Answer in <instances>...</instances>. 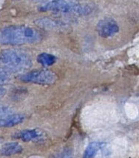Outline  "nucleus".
Instances as JSON below:
<instances>
[{
    "instance_id": "obj_11",
    "label": "nucleus",
    "mask_w": 139,
    "mask_h": 158,
    "mask_svg": "<svg viewBox=\"0 0 139 158\" xmlns=\"http://www.w3.org/2000/svg\"><path fill=\"white\" fill-rule=\"evenodd\" d=\"M37 60L42 65L45 66V67H48L55 63L56 56L53 54H47V53H42L38 56Z\"/></svg>"
},
{
    "instance_id": "obj_10",
    "label": "nucleus",
    "mask_w": 139,
    "mask_h": 158,
    "mask_svg": "<svg viewBox=\"0 0 139 158\" xmlns=\"http://www.w3.org/2000/svg\"><path fill=\"white\" fill-rule=\"evenodd\" d=\"M36 23L38 24L39 26L43 27V28L49 29V30H60L63 27V25L62 23L55 21V20L47 19V18L38 19L36 21Z\"/></svg>"
},
{
    "instance_id": "obj_16",
    "label": "nucleus",
    "mask_w": 139,
    "mask_h": 158,
    "mask_svg": "<svg viewBox=\"0 0 139 158\" xmlns=\"http://www.w3.org/2000/svg\"><path fill=\"white\" fill-rule=\"evenodd\" d=\"M33 1L34 2H50L51 0H33Z\"/></svg>"
},
{
    "instance_id": "obj_5",
    "label": "nucleus",
    "mask_w": 139,
    "mask_h": 158,
    "mask_svg": "<svg viewBox=\"0 0 139 158\" xmlns=\"http://www.w3.org/2000/svg\"><path fill=\"white\" fill-rule=\"evenodd\" d=\"M96 31L101 37L109 38L116 35L119 31V27L114 19L104 18L97 23Z\"/></svg>"
},
{
    "instance_id": "obj_6",
    "label": "nucleus",
    "mask_w": 139,
    "mask_h": 158,
    "mask_svg": "<svg viewBox=\"0 0 139 158\" xmlns=\"http://www.w3.org/2000/svg\"><path fill=\"white\" fill-rule=\"evenodd\" d=\"M43 137V134L39 129H27L20 131L15 134L14 137L19 139L24 142L38 141Z\"/></svg>"
},
{
    "instance_id": "obj_3",
    "label": "nucleus",
    "mask_w": 139,
    "mask_h": 158,
    "mask_svg": "<svg viewBox=\"0 0 139 158\" xmlns=\"http://www.w3.org/2000/svg\"><path fill=\"white\" fill-rule=\"evenodd\" d=\"M41 11H52L57 13H76L85 14L87 7L80 5L76 0H51L40 7Z\"/></svg>"
},
{
    "instance_id": "obj_1",
    "label": "nucleus",
    "mask_w": 139,
    "mask_h": 158,
    "mask_svg": "<svg viewBox=\"0 0 139 158\" xmlns=\"http://www.w3.org/2000/svg\"><path fill=\"white\" fill-rule=\"evenodd\" d=\"M42 35L34 27L25 25H13L0 31V44L20 45L41 42Z\"/></svg>"
},
{
    "instance_id": "obj_14",
    "label": "nucleus",
    "mask_w": 139,
    "mask_h": 158,
    "mask_svg": "<svg viewBox=\"0 0 139 158\" xmlns=\"http://www.w3.org/2000/svg\"><path fill=\"white\" fill-rule=\"evenodd\" d=\"M14 113L11 109L8 106H4V105L0 104V120L4 119L7 116Z\"/></svg>"
},
{
    "instance_id": "obj_9",
    "label": "nucleus",
    "mask_w": 139,
    "mask_h": 158,
    "mask_svg": "<svg viewBox=\"0 0 139 158\" xmlns=\"http://www.w3.org/2000/svg\"><path fill=\"white\" fill-rule=\"evenodd\" d=\"M104 147V143L93 142L89 143L88 146L86 148L84 152L83 158H94L96 156L98 151H100Z\"/></svg>"
},
{
    "instance_id": "obj_7",
    "label": "nucleus",
    "mask_w": 139,
    "mask_h": 158,
    "mask_svg": "<svg viewBox=\"0 0 139 158\" xmlns=\"http://www.w3.org/2000/svg\"><path fill=\"white\" fill-rule=\"evenodd\" d=\"M25 117L22 114L12 113L7 116L4 119L0 120V127H13L17 126L25 120Z\"/></svg>"
},
{
    "instance_id": "obj_15",
    "label": "nucleus",
    "mask_w": 139,
    "mask_h": 158,
    "mask_svg": "<svg viewBox=\"0 0 139 158\" xmlns=\"http://www.w3.org/2000/svg\"><path fill=\"white\" fill-rule=\"evenodd\" d=\"M5 93H6V90L0 85V98L4 96V95L5 94Z\"/></svg>"
},
{
    "instance_id": "obj_13",
    "label": "nucleus",
    "mask_w": 139,
    "mask_h": 158,
    "mask_svg": "<svg viewBox=\"0 0 139 158\" xmlns=\"http://www.w3.org/2000/svg\"><path fill=\"white\" fill-rule=\"evenodd\" d=\"M12 76L11 73L8 72L6 70L0 66V85L8 83L11 80Z\"/></svg>"
},
{
    "instance_id": "obj_8",
    "label": "nucleus",
    "mask_w": 139,
    "mask_h": 158,
    "mask_svg": "<svg viewBox=\"0 0 139 158\" xmlns=\"http://www.w3.org/2000/svg\"><path fill=\"white\" fill-rule=\"evenodd\" d=\"M23 148L21 144L16 142L8 143L0 148V154L2 156H12L20 154L22 152Z\"/></svg>"
},
{
    "instance_id": "obj_4",
    "label": "nucleus",
    "mask_w": 139,
    "mask_h": 158,
    "mask_svg": "<svg viewBox=\"0 0 139 158\" xmlns=\"http://www.w3.org/2000/svg\"><path fill=\"white\" fill-rule=\"evenodd\" d=\"M57 78L56 73L49 70H36L24 73L20 77V80L29 83L49 85L54 84Z\"/></svg>"
},
{
    "instance_id": "obj_12",
    "label": "nucleus",
    "mask_w": 139,
    "mask_h": 158,
    "mask_svg": "<svg viewBox=\"0 0 139 158\" xmlns=\"http://www.w3.org/2000/svg\"><path fill=\"white\" fill-rule=\"evenodd\" d=\"M50 158H73V152L70 148H65L53 154Z\"/></svg>"
},
{
    "instance_id": "obj_2",
    "label": "nucleus",
    "mask_w": 139,
    "mask_h": 158,
    "mask_svg": "<svg viewBox=\"0 0 139 158\" xmlns=\"http://www.w3.org/2000/svg\"><path fill=\"white\" fill-rule=\"evenodd\" d=\"M32 65V60L27 53L8 49L0 53V66L14 75L26 71Z\"/></svg>"
},
{
    "instance_id": "obj_17",
    "label": "nucleus",
    "mask_w": 139,
    "mask_h": 158,
    "mask_svg": "<svg viewBox=\"0 0 139 158\" xmlns=\"http://www.w3.org/2000/svg\"><path fill=\"white\" fill-rule=\"evenodd\" d=\"M2 140H3V138H2V137H0V143L2 142Z\"/></svg>"
}]
</instances>
